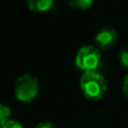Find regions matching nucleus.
<instances>
[{"mask_svg": "<svg viewBox=\"0 0 128 128\" xmlns=\"http://www.w3.org/2000/svg\"><path fill=\"white\" fill-rule=\"evenodd\" d=\"M54 0H27V6L35 12H46L53 7Z\"/></svg>", "mask_w": 128, "mask_h": 128, "instance_id": "obj_5", "label": "nucleus"}, {"mask_svg": "<svg viewBox=\"0 0 128 128\" xmlns=\"http://www.w3.org/2000/svg\"><path fill=\"white\" fill-rule=\"evenodd\" d=\"M11 109L7 104H0V128H4V126L10 120Z\"/></svg>", "mask_w": 128, "mask_h": 128, "instance_id": "obj_6", "label": "nucleus"}, {"mask_svg": "<svg viewBox=\"0 0 128 128\" xmlns=\"http://www.w3.org/2000/svg\"><path fill=\"white\" fill-rule=\"evenodd\" d=\"M118 60L125 68H128V50H122L118 55Z\"/></svg>", "mask_w": 128, "mask_h": 128, "instance_id": "obj_8", "label": "nucleus"}, {"mask_svg": "<svg viewBox=\"0 0 128 128\" xmlns=\"http://www.w3.org/2000/svg\"><path fill=\"white\" fill-rule=\"evenodd\" d=\"M94 0H68V2L73 7V8L76 9H89L91 6L93 4Z\"/></svg>", "mask_w": 128, "mask_h": 128, "instance_id": "obj_7", "label": "nucleus"}, {"mask_svg": "<svg viewBox=\"0 0 128 128\" xmlns=\"http://www.w3.org/2000/svg\"><path fill=\"white\" fill-rule=\"evenodd\" d=\"M79 86L83 97L92 101L102 99L107 91L106 79L98 71L84 72L80 79Z\"/></svg>", "mask_w": 128, "mask_h": 128, "instance_id": "obj_1", "label": "nucleus"}, {"mask_svg": "<svg viewBox=\"0 0 128 128\" xmlns=\"http://www.w3.org/2000/svg\"><path fill=\"white\" fill-rule=\"evenodd\" d=\"M4 128H24L22 124L17 120H14V119H10L6 125L4 126Z\"/></svg>", "mask_w": 128, "mask_h": 128, "instance_id": "obj_9", "label": "nucleus"}, {"mask_svg": "<svg viewBox=\"0 0 128 128\" xmlns=\"http://www.w3.org/2000/svg\"><path fill=\"white\" fill-rule=\"evenodd\" d=\"M118 40V34L116 29L112 27H102L99 32L97 33L94 37V42L99 48L102 50H109L116 45Z\"/></svg>", "mask_w": 128, "mask_h": 128, "instance_id": "obj_4", "label": "nucleus"}, {"mask_svg": "<svg viewBox=\"0 0 128 128\" xmlns=\"http://www.w3.org/2000/svg\"><path fill=\"white\" fill-rule=\"evenodd\" d=\"M122 92L126 96V98H128V73L126 74L124 79V82H122Z\"/></svg>", "mask_w": 128, "mask_h": 128, "instance_id": "obj_11", "label": "nucleus"}, {"mask_svg": "<svg viewBox=\"0 0 128 128\" xmlns=\"http://www.w3.org/2000/svg\"><path fill=\"white\" fill-rule=\"evenodd\" d=\"M101 52L94 45H86L78 51L75 55V65L84 72L97 71L101 63Z\"/></svg>", "mask_w": 128, "mask_h": 128, "instance_id": "obj_3", "label": "nucleus"}, {"mask_svg": "<svg viewBox=\"0 0 128 128\" xmlns=\"http://www.w3.org/2000/svg\"><path fill=\"white\" fill-rule=\"evenodd\" d=\"M40 89L38 79L32 73H25L17 79L15 84V97L20 102H32Z\"/></svg>", "mask_w": 128, "mask_h": 128, "instance_id": "obj_2", "label": "nucleus"}, {"mask_svg": "<svg viewBox=\"0 0 128 128\" xmlns=\"http://www.w3.org/2000/svg\"><path fill=\"white\" fill-rule=\"evenodd\" d=\"M35 128H54V125L50 122H40L36 125Z\"/></svg>", "mask_w": 128, "mask_h": 128, "instance_id": "obj_10", "label": "nucleus"}]
</instances>
